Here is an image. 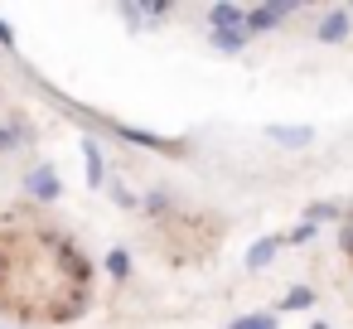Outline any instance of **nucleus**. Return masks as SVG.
Here are the masks:
<instances>
[{
	"label": "nucleus",
	"instance_id": "f257e3e1",
	"mask_svg": "<svg viewBox=\"0 0 353 329\" xmlns=\"http://www.w3.org/2000/svg\"><path fill=\"white\" fill-rule=\"evenodd\" d=\"M97 266L88 247L39 208L0 213V319L63 329L92 310Z\"/></svg>",
	"mask_w": 353,
	"mask_h": 329
},
{
	"label": "nucleus",
	"instance_id": "f03ea898",
	"mask_svg": "<svg viewBox=\"0 0 353 329\" xmlns=\"http://www.w3.org/2000/svg\"><path fill=\"white\" fill-rule=\"evenodd\" d=\"M281 20H290V6H256V10H247V34L271 30V25H281Z\"/></svg>",
	"mask_w": 353,
	"mask_h": 329
},
{
	"label": "nucleus",
	"instance_id": "7ed1b4c3",
	"mask_svg": "<svg viewBox=\"0 0 353 329\" xmlns=\"http://www.w3.org/2000/svg\"><path fill=\"white\" fill-rule=\"evenodd\" d=\"M319 39H324V44L348 39V10H329V15L319 20Z\"/></svg>",
	"mask_w": 353,
	"mask_h": 329
},
{
	"label": "nucleus",
	"instance_id": "20e7f679",
	"mask_svg": "<svg viewBox=\"0 0 353 329\" xmlns=\"http://www.w3.org/2000/svg\"><path fill=\"white\" fill-rule=\"evenodd\" d=\"M281 247H285V232H276V237H266V242H256V247L247 252V266H252V271H261V266H266V261H271V257H276Z\"/></svg>",
	"mask_w": 353,
	"mask_h": 329
},
{
	"label": "nucleus",
	"instance_id": "39448f33",
	"mask_svg": "<svg viewBox=\"0 0 353 329\" xmlns=\"http://www.w3.org/2000/svg\"><path fill=\"white\" fill-rule=\"evenodd\" d=\"M310 300H314V290H310V286H295V290H285V300H281V305H285V310H305Z\"/></svg>",
	"mask_w": 353,
	"mask_h": 329
},
{
	"label": "nucleus",
	"instance_id": "423d86ee",
	"mask_svg": "<svg viewBox=\"0 0 353 329\" xmlns=\"http://www.w3.org/2000/svg\"><path fill=\"white\" fill-rule=\"evenodd\" d=\"M232 329H276V315H247V319H237Z\"/></svg>",
	"mask_w": 353,
	"mask_h": 329
},
{
	"label": "nucleus",
	"instance_id": "0eeeda50",
	"mask_svg": "<svg viewBox=\"0 0 353 329\" xmlns=\"http://www.w3.org/2000/svg\"><path fill=\"white\" fill-rule=\"evenodd\" d=\"M348 20H353V6H348Z\"/></svg>",
	"mask_w": 353,
	"mask_h": 329
}]
</instances>
